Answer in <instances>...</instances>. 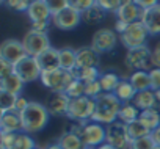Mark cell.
<instances>
[{
    "label": "cell",
    "mask_w": 160,
    "mask_h": 149,
    "mask_svg": "<svg viewBox=\"0 0 160 149\" xmlns=\"http://www.w3.org/2000/svg\"><path fill=\"white\" fill-rule=\"evenodd\" d=\"M121 105H122V102L113 93H102L96 99V110H94L91 121L99 122L102 126H108V124L118 121Z\"/></svg>",
    "instance_id": "obj_1"
},
{
    "label": "cell",
    "mask_w": 160,
    "mask_h": 149,
    "mask_svg": "<svg viewBox=\"0 0 160 149\" xmlns=\"http://www.w3.org/2000/svg\"><path fill=\"white\" fill-rule=\"evenodd\" d=\"M22 121V132L25 133H36L41 132L49 122V112L44 104L36 101H30L28 107L19 113Z\"/></svg>",
    "instance_id": "obj_2"
},
{
    "label": "cell",
    "mask_w": 160,
    "mask_h": 149,
    "mask_svg": "<svg viewBox=\"0 0 160 149\" xmlns=\"http://www.w3.org/2000/svg\"><path fill=\"white\" fill-rule=\"evenodd\" d=\"M71 132L80 135L85 147H98L107 141L105 126L94 122V121H83V122H74L69 129Z\"/></svg>",
    "instance_id": "obj_3"
},
{
    "label": "cell",
    "mask_w": 160,
    "mask_h": 149,
    "mask_svg": "<svg viewBox=\"0 0 160 149\" xmlns=\"http://www.w3.org/2000/svg\"><path fill=\"white\" fill-rule=\"evenodd\" d=\"M74 79H75L74 72L57 67L50 71H42L39 80L50 93H66L68 87L74 82Z\"/></svg>",
    "instance_id": "obj_4"
},
{
    "label": "cell",
    "mask_w": 160,
    "mask_h": 149,
    "mask_svg": "<svg viewBox=\"0 0 160 149\" xmlns=\"http://www.w3.org/2000/svg\"><path fill=\"white\" fill-rule=\"evenodd\" d=\"M94 110H96V101L90 99L87 96H82V97H77V99H71L66 118H69L74 122L91 121Z\"/></svg>",
    "instance_id": "obj_5"
},
{
    "label": "cell",
    "mask_w": 160,
    "mask_h": 149,
    "mask_svg": "<svg viewBox=\"0 0 160 149\" xmlns=\"http://www.w3.org/2000/svg\"><path fill=\"white\" fill-rule=\"evenodd\" d=\"M126 64L132 71H146L149 72L154 64H152V50L148 46L129 49L126 53Z\"/></svg>",
    "instance_id": "obj_6"
},
{
    "label": "cell",
    "mask_w": 160,
    "mask_h": 149,
    "mask_svg": "<svg viewBox=\"0 0 160 149\" xmlns=\"http://www.w3.org/2000/svg\"><path fill=\"white\" fill-rule=\"evenodd\" d=\"M148 36H149L148 28L144 27V24H143L141 21H138V22L129 24L127 28H126V32H124L122 35H119V39H121L122 46L129 50V49H135V47L146 46Z\"/></svg>",
    "instance_id": "obj_7"
},
{
    "label": "cell",
    "mask_w": 160,
    "mask_h": 149,
    "mask_svg": "<svg viewBox=\"0 0 160 149\" xmlns=\"http://www.w3.org/2000/svg\"><path fill=\"white\" fill-rule=\"evenodd\" d=\"M22 44L25 47V52L28 57L36 58L38 55H41L42 52H46L50 46V39L47 36V33H38L33 30H28L22 39Z\"/></svg>",
    "instance_id": "obj_8"
},
{
    "label": "cell",
    "mask_w": 160,
    "mask_h": 149,
    "mask_svg": "<svg viewBox=\"0 0 160 149\" xmlns=\"http://www.w3.org/2000/svg\"><path fill=\"white\" fill-rule=\"evenodd\" d=\"M116 42H118V36H116V32H115V30L101 28V30H98V32L93 35L91 47H93L99 55H102V53L112 52V50L116 47Z\"/></svg>",
    "instance_id": "obj_9"
},
{
    "label": "cell",
    "mask_w": 160,
    "mask_h": 149,
    "mask_svg": "<svg viewBox=\"0 0 160 149\" xmlns=\"http://www.w3.org/2000/svg\"><path fill=\"white\" fill-rule=\"evenodd\" d=\"M105 132H107V143H110L116 149H122L132 141L129 137L127 124L121 122L119 119L105 126Z\"/></svg>",
    "instance_id": "obj_10"
},
{
    "label": "cell",
    "mask_w": 160,
    "mask_h": 149,
    "mask_svg": "<svg viewBox=\"0 0 160 149\" xmlns=\"http://www.w3.org/2000/svg\"><path fill=\"white\" fill-rule=\"evenodd\" d=\"M69 104H71V97L66 93H50L47 96L46 102H44L49 115L50 116H55V118L68 116Z\"/></svg>",
    "instance_id": "obj_11"
},
{
    "label": "cell",
    "mask_w": 160,
    "mask_h": 149,
    "mask_svg": "<svg viewBox=\"0 0 160 149\" xmlns=\"http://www.w3.org/2000/svg\"><path fill=\"white\" fill-rule=\"evenodd\" d=\"M80 22H82V13H78L71 7L52 16V24L58 30H74L80 25Z\"/></svg>",
    "instance_id": "obj_12"
},
{
    "label": "cell",
    "mask_w": 160,
    "mask_h": 149,
    "mask_svg": "<svg viewBox=\"0 0 160 149\" xmlns=\"http://www.w3.org/2000/svg\"><path fill=\"white\" fill-rule=\"evenodd\" d=\"M0 55H2L3 60L13 63L14 66L28 57L22 41H18V39H5L2 46H0Z\"/></svg>",
    "instance_id": "obj_13"
},
{
    "label": "cell",
    "mask_w": 160,
    "mask_h": 149,
    "mask_svg": "<svg viewBox=\"0 0 160 149\" xmlns=\"http://www.w3.org/2000/svg\"><path fill=\"white\" fill-rule=\"evenodd\" d=\"M41 72H42V69L39 67L36 58H33V57H27L16 64V74L25 83L36 82L38 79H41Z\"/></svg>",
    "instance_id": "obj_14"
},
{
    "label": "cell",
    "mask_w": 160,
    "mask_h": 149,
    "mask_svg": "<svg viewBox=\"0 0 160 149\" xmlns=\"http://www.w3.org/2000/svg\"><path fill=\"white\" fill-rule=\"evenodd\" d=\"M99 53L90 46V47H80L77 49V69L85 67H99Z\"/></svg>",
    "instance_id": "obj_15"
},
{
    "label": "cell",
    "mask_w": 160,
    "mask_h": 149,
    "mask_svg": "<svg viewBox=\"0 0 160 149\" xmlns=\"http://www.w3.org/2000/svg\"><path fill=\"white\" fill-rule=\"evenodd\" d=\"M27 16L32 21V24H36V22H49L52 13L46 3V0H35V2H32L27 11Z\"/></svg>",
    "instance_id": "obj_16"
},
{
    "label": "cell",
    "mask_w": 160,
    "mask_h": 149,
    "mask_svg": "<svg viewBox=\"0 0 160 149\" xmlns=\"http://www.w3.org/2000/svg\"><path fill=\"white\" fill-rule=\"evenodd\" d=\"M141 22L148 28L149 35H160V3L152 8L143 10Z\"/></svg>",
    "instance_id": "obj_17"
},
{
    "label": "cell",
    "mask_w": 160,
    "mask_h": 149,
    "mask_svg": "<svg viewBox=\"0 0 160 149\" xmlns=\"http://www.w3.org/2000/svg\"><path fill=\"white\" fill-rule=\"evenodd\" d=\"M0 130H2V133H21L22 132L21 115L18 112L0 115Z\"/></svg>",
    "instance_id": "obj_18"
},
{
    "label": "cell",
    "mask_w": 160,
    "mask_h": 149,
    "mask_svg": "<svg viewBox=\"0 0 160 149\" xmlns=\"http://www.w3.org/2000/svg\"><path fill=\"white\" fill-rule=\"evenodd\" d=\"M116 16H118V21H122V22H126V24L129 25V24H133V22L141 21L143 8H140L138 5H135V3L132 2V3L122 5V7L118 10Z\"/></svg>",
    "instance_id": "obj_19"
},
{
    "label": "cell",
    "mask_w": 160,
    "mask_h": 149,
    "mask_svg": "<svg viewBox=\"0 0 160 149\" xmlns=\"http://www.w3.org/2000/svg\"><path fill=\"white\" fill-rule=\"evenodd\" d=\"M36 61H38V64H39V67L42 71H50V69L60 67V53H58V49L49 47L46 52H42L41 55L36 57Z\"/></svg>",
    "instance_id": "obj_20"
},
{
    "label": "cell",
    "mask_w": 160,
    "mask_h": 149,
    "mask_svg": "<svg viewBox=\"0 0 160 149\" xmlns=\"http://www.w3.org/2000/svg\"><path fill=\"white\" fill-rule=\"evenodd\" d=\"M132 104L140 110H149V108H155L157 107V97H155V91L152 90H144V91H138L137 96L133 97Z\"/></svg>",
    "instance_id": "obj_21"
},
{
    "label": "cell",
    "mask_w": 160,
    "mask_h": 149,
    "mask_svg": "<svg viewBox=\"0 0 160 149\" xmlns=\"http://www.w3.org/2000/svg\"><path fill=\"white\" fill-rule=\"evenodd\" d=\"M138 121L152 133L157 127H160V110L155 108H149V110H143L140 112Z\"/></svg>",
    "instance_id": "obj_22"
},
{
    "label": "cell",
    "mask_w": 160,
    "mask_h": 149,
    "mask_svg": "<svg viewBox=\"0 0 160 149\" xmlns=\"http://www.w3.org/2000/svg\"><path fill=\"white\" fill-rule=\"evenodd\" d=\"M24 85L25 82L18 76V74H11V76L5 77V79H0V90L3 91H8L11 94H16V96H21L22 90H24Z\"/></svg>",
    "instance_id": "obj_23"
},
{
    "label": "cell",
    "mask_w": 160,
    "mask_h": 149,
    "mask_svg": "<svg viewBox=\"0 0 160 149\" xmlns=\"http://www.w3.org/2000/svg\"><path fill=\"white\" fill-rule=\"evenodd\" d=\"M58 53H60V67L74 72L77 69V50L71 47H63L58 49Z\"/></svg>",
    "instance_id": "obj_24"
},
{
    "label": "cell",
    "mask_w": 160,
    "mask_h": 149,
    "mask_svg": "<svg viewBox=\"0 0 160 149\" xmlns=\"http://www.w3.org/2000/svg\"><path fill=\"white\" fill-rule=\"evenodd\" d=\"M113 94H115L122 104H127V102H132V101H133V97L137 96V90L133 88V85H132L129 80L121 79V82L118 83V87H116V90H115Z\"/></svg>",
    "instance_id": "obj_25"
},
{
    "label": "cell",
    "mask_w": 160,
    "mask_h": 149,
    "mask_svg": "<svg viewBox=\"0 0 160 149\" xmlns=\"http://www.w3.org/2000/svg\"><path fill=\"white\" fill-rule=\"evenodd\" d=\"M57 143H58L63 149H85V144H83L82 138H80V135H77V133H74V132H71V130L64 132V133L58 138Z\"/></svg>",
    "instance_id": "obj_26"
},
{
    "label": "cell",
    "mask_w": 160,
    "mask_h": 149,
    "mask_svg": "<svg viewBox=\"0 0 160 149\" xmlns=\"http://www.w3.org/2000/svg\"><path fill=\"white\" fill-rule=\"evenodd\" d=\"M129 82L133 85V88L138 91L151 90V79H149V72L146 71H133L129 77Z\"/></svg>",
    "instance_id": "obj_27"
},
{
    "label": "cell",
    "mask_w": 160,
    "mask_h": 149,
    "mask_svg": "<svg viewBox=\"0 0 160 149\" xmlns=\"http://www.w3.org/2000/svg\"><path fill=\"white\" fill-rule=\"evenodd\" d=\"M104 17L105 11L99 5H93L91 8L82 13V22H85L87 25H98L101 21H104Z\"/></svg>",
    "instance_id": "obj_28"
},
{
    "label": "cell",
    "mask_w": 160,
    "mask_h": 149,
    "mask_svg": "<svg viewBox=\"0 0 160 149\" xmlns=\"http://www.w3.org/2000/svg\"><path fill=\"white\" fill-rule=\"evenodd\" d=\"M119 82H121V79L118 77L116 72H102L101 77H99L102 93H115Z\"/></svg>",
    "instance_id": "obj_29"
},
{
    "label": "cell",
    "mask_w": 160,
    "mask_h": 149,
    "mask_svg": "<svg viewBox=\"0 0 160 149\" xmlns=\"http://www.w3.org/2000/svg\"><path fill=\"white\" fill-rule=\"evenodd\" d=\"M140 116V110L132 104V102H127V104H122L121 105V110H119V115H118V119L124 124H130L133 121H137Z\"/></svg>",
    "instance_id": "obj_30"
},
{
    "label": "cell",
    "mask_w": 160,
    "mask_h": 149,
    "mask_svg": "<svg viewBox=\"0 0 160 149\" xmlns=\"http://www.w3.org/2000/svg\"><path fill=\"white\" fill-rule=\"evenodd\" d=\"M19 96L11 94L8 91L0 90V115L3 113H10V112H16V101Z\"/></svg>",
    "instance_id": "obj_31"
},
{
    "label": "cell",
    "mask_w": 160,
    "mask_h": 149,
    "mask_svg": "<svg viewBox=\"0 0 160 149\" xmlns=\"http://www.w3.org/2000/svg\"><path fill=\"white\" fill-rule=\"evenodd\" d=\"M75 79L82 80L83 83H90L94 80H99L101 77V71L98 67H85V69H75L74 71Z\"/></svg>",
    "instance_id": "obj_32"
},
{
    "label": "cell",
    "mask_w": 160,
    "mask_h": 149,
    "mask_svg": "<svg viewBox=\"0 0 160 149\" xmlns=\"http://www.w3.org/2000/svg\"><path fill=\"white\" fill-rule=\"evenodd\" d=\"M127 130H129V137H130V140L133 141V140H138V138H143V137H148V135H151V132L137 119V121H133V122H130L129 126H127Z\"/></svg>",
    "instance_id": "obj_33"
},
{
    "label": "cell",
    "mask_w": 160,
    "mask_h": 149,
    "mask_svg": "<svg viewBox=\"0 0 160 149\" xmlns=\"http://www.w3.org/2000/svg\"><path fill=\"white\" fill-rule=\"evenodd\" d=\"M33 147H36V144H35V140L28 133H25V132L18 133L13 149H33Z\"/></svg>",
    "instance_id": "obj_34"
},
{
    "label": "cell",
    "mask_w": 160,
    "mask_h": 149,
    "mask_svg": "<svg viewBox=\"0 0 160 149\" xmlns=\"http://www.w3.org/2000/svg\"><path fill=\"white\" fill-rule=\"evenodd\" d=\"M3 5L11 10V11H16V13H27L30 5H32V0H5Z\"/></svg>",
    "instance_id": "obj_35"
},
{
    "label": "cell",
    "mask_w": 160,
    "mask_h": 149,
    "mask_svg": "<svg viewBox=\"0 0 160 149\" xmlns=\"http://www.w3.org/2000/svg\"><path fill=\"white\" fill-rule=\"evenodd\" d=\"M66 94H68L71 99H77V97L85 96V83H83L82 80H78V79H74V82L68 87Z\"/></svg>",
    "instance_id": "obj_36"
},
{
    "label": "cell",
    "mask_w": 160,
    "mask_h": 149,
    "mask_svg": "<svg viewBox=\"0 0 160 149\" xmlns=\"http://www.w3.org/2000/svg\"><path fill=\"white\" fill-rule=\"evenodd\" d=\"M96 5H99L105 13H118L122 7V0H96Z\"/></svg>",
    "instance_id": "obj_37"
},
{
    "label": "cell",
    "mask_w": 160,
    "mask_h": 149,
    "mask_svg": "<svg viewBox=\"0 0 160 149\" xmlns=\"http://www.w3.org/2000/svg\"><path fill=\"white\" fill-rule=\"evenodd\" d=\"M101 94H102V88H101L99 80H94V82L85 83V96H87V97H90V99H94V101H96Z\"/></svg>",
    "instance_id": "obj_38"
},
{
    "label": "cell",
    "mask_w": 160,
    "mask_h": 149,
    "mask_svg": "<svg viewBox=\"0 0 160 149\" xmlns=\"http://www.w3.org/2000/svg\"><path fill=\"white\" fill-rule=\"evenodd\" d=\"M155 146H157V144L154 143V140H152L151 135L132 141V147H133V149H155Z\"/></svg>",
    "instance_id": "obj_39"
},
{
    "label": "cell",
    "mask_w": 160,
    "mask_h": 149,
    "mask_svg": "<svg viewBox=\"0 0 160 149\" xmlns=\"http://www.w3.org/2000/svg\"><path fill=\"white\" fill-rule=\"evenodd\" d=\"M68 2H69V7L77 10L78 13H83L93 5H96V0H68Z\"/></svg>",
    "instance_id": "obj_40"
},
{
    "label": "cell",
    "mask_w": 160,
    "mask_h": 149,
    "mask_svg": "<svg viewBox=\"0 0 160 149\" xmlns=\"http://www.w3.org/2000/svg\"><path fill=\"white\" fill-rule=\"evenodd\" d=\"M46 3H47V7H49L52 16L58 14L60 11H63V10H66V8L69 7L68 0H46Z\"/></svg>",
    "instance_id": "obj_41"
},
{
    "label": "cell",
    "mask_w": 160,
    "mask_h": 149,
    "mask_svg": "<svg viewBox=\"0 0 160 149\" xmlns=\"http://www.w3.org/2000/svg\"><path fill=\"white\" fill-rule=\"evenodd\" d=\"M16 72V66L3 58H0V79H5L8 76H11V74Z\"/></svg>",
    "instance_id": "obj_42"
},
{
    "label": "cell",
    "mask_w": 160,
    "mask_h": 149,
    "mask_svg": "<svg viewBox=\"0 0 160 149\" xmlns=\"http://www.w3.org/2000/svg\"><path fill=\"white\" fill-rule=\"evenodd\" d=\"M18 133H2L0 135V149H13Z\"/></svg>",
    "instance_id": "obj_43"
},
{
    "label": "cell",
    "mask_w": 160,
    "mask_h": 149,
    "mask_svg": "<svg viewBox=\"0 0 160 149\" xmlns=\"http://www.w3.org/2000/svg\"><path fill=\"white\" fill-rule=\"evenodd\" d=\"M149 79H151V90L158 91L160 90V69L158 67H152L149 71Z\"/></svg>",
    "instance_id": "obj_44"
},
{
    "label": "cell",
    "mask_w": 160,
    "mask_h": 149,
    "mask_svg": "<svg viewBox=\"0 0 160 149\" xmlns=\"http://www.w3.org/2000/svg\"><path fill=\"white\" fill-rule=\"evenodd\" d=\"M152 64H154V67L160 69V41L152 49Z\"/></svg>",
    "instance_id": "obj_45"
},
{
    "label": "cell",
    "mask_w": 160,
    "mask_h": 149,
    "mask_svg": "<svg viewBox=\"0 0 160 149\" xmlns=\"http://www.w3.org/2000/svg\"><path fill=\"white\" fill-rule=\"evenodd\" d=\"M133 3L138 5L140 8H143V10H148V8L158 5V0H133Z\"/></svg>",
    "instance_id": "obj_46"
},
{
    "label": "cell",
    "mask_w": 160,
    "mask_h": 149,
    "mask_svg": "<svg viewBox=\"0 0 160 149\" xmlns=\"http://www.w3.org/2000/svg\"><path fill=\"white\" fill-rule=\"evenodd\" d=\"M28 104H30V101H27L22 94L18 97V101H16V112L18 113H21V112H24L27 107H28Z\"/></svg>",
    "instance_id": "obj_47"
},
{
    "label": "cell",
    "mask_w": 160,
    "mask_h": 149,
    "mask_svg": "<svg viewBox=\"0 0 160 149\" xmlns=\"http://www.w3.org/2000/svg\"><path fill=\"white\" fill-rule=\"evenodd\" d=\"M47 28H49V22H36V24H32L30 30L38 32V33H47Z\"/></svg>",
    "instance_id": "obj_48"
},
{
    "label": "cell",
    "mask_w": 160,
    "mask_h": 149,
    "mask_svg": "<svg viewBox=\"0 0 160 149\" xmlns=\"http://www.w3.org/2000/svg\"><path fill=\"white\" fill-rule=\"evenodd\" d=\"M126 28H127V24H126V22H122V21H116V24H115V32H116V33L122 35V33L126 32Z\"/></svg>",
    "instance_id": "obj_49"
},
{
    "label": "cell",
    "mask_w": 160,
    "mask_h": 149,
    "mask_svg": "<svg viewBox=\"0 0 160 149\" xmlns=\"http://www.w3.org/2000/svg\"><path fill=\"white\" fill-rule=\"evenodd\" d=\"M151 137H152V140H154V143L157 144V146H160V127H157L152 133H151Z\"/></svg>",
    "instance_id": "obj_50"
},
{
    "label": "cell",
    "mask_w": 160,
    "mask_h": 149,
    "mask_svg": "<svg viewBox=\"0 0 160 149\" xmlns=\"http://www.w3.org/2000/svg\"><path fill=\"white\" fill-rule=\"evenodd\" d=\"M96 149H116V147H115V146H112L110 143H107V141H105V143H102L101 146H98Z\"/></svg>",
    "instance_id": "obj_51"
},
{
    "label": "cell",
    "mask_w": 160,
    "mask_h": 149,
    "mask_svg": "<svg viewBox=\"0 0 160 149\" xmlns=\"http://www.w3.org/2000/svg\"><path fill=\"white\" fill-rule=\"evenodd\" d=\"M44 149H63L58 143H53V144H49V146H46Z\"/></svg>",
    "instance_id": "obj_52"
},
{
    "label": "cell",
    "mask_w": 160,
    "mask_h": 149,
    "mask_svg": "<svg viewBox=\"0 0 160 149\" xmlns=\"http://www.w3.org/2000/svg\"><path fill=\"white\" fill-rule=\"evenodd\" d=\"M155 97H157V105H160V90L155 91Z\"/></svg>",
    "instance_id": "obj_53"
},
{
    "label": "cell",
    "mask_w": 160,
    "mask_h": 149,
    "mask_svg": "<svg viewBox=\"0 0 160 149\" xmlns=\"http://www.w3.org/2000/svg\"><path fill=\"white\" fill-rule=\"evenodd\" d=\"M155 149H160V146H155Z\"/></svg>",
    "instance_id": "obj_54"
},
{
    "label": "cell",
    "mask_w": 160,
    "mask_h": 149,
    "mask_svg": "<svg viewBox=\"0 0 160 149\" xmlns=\"http://www.w3.org/2000/svg\"><path fill=\"white\" fill-rule=\"evenodd\" d=\"M85 149H94V147H85Z\"/></svg>",
    "instance_id": "obj_55"
},
{
    "label": "cell",
    "mask_w": 160,
    "mask_h": 149,
    "mask_svg": "<svg viewBox=\"0 0 160 149\" xmlns=\"http://www.w3.org/2000/svg\"><path fill=\"white\" fill-rule=\"evenodd\" d=\"M33 149H41V147H33Z\"/></svg>",
    "instance_id": "obj_56"
},
{
    "label": "cell",
    "mask_w": 160,
    "mask_h": 149,
    "mask_svg": "<svg viewBox=\"0 0 160 149\" xmlns=\"http://www.w3.org/2000/svg\"><path fill=\"white\" fill-rule=\"evenodd\" d=\"M157 108H158V110H160V105H157Z\"/></svg>",
    "instance_id": "obj_57"
},
{
    "label": "cell",
    "mask_w": 160,
    "mask_h": 149,
    "mask_svg": "<svg viewBox=\"0 0 160 149\" xmlns=\"http://www.w3.org/2000/svg\"><path fill=\"white\" fill-rule=\"evenodd\" d=\"M32 2H35V0H32Z\"/></svg>",
    "instance_id": "obj_58"
}]
</instances>
